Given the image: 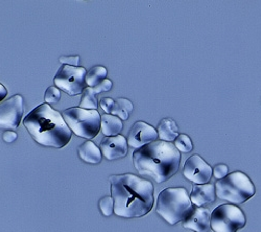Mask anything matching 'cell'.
I'll return each mask as SVG.
<instances>
[{
    "label": "cell",
    "instance_id": "cell-1",
    "mask_svg": "<svg viewBox=\"0 0 261 232\" xmlns=\"http://www.w3.org/2000/svg\"><path fill=\"white\" fill-rule=\"evenodd\" d=\"M114 200V214L121 218H140L154 207V185L133 174L113 175L109 178Z\"/></svg>",
    "mask_w": 261,
    "mask_h": 232
},
{
    "label": "cell",
    "instance_id": "cell-2",
    "mask_svg": "<svg viewBox=\"0 0 261 232\" xmlns=\"http://www.w3.org/2000/svg\"><path fill=\"white\" fill-rule=\"evenodd\" d=\"M181 153L171 142L156 140L133 153V163L137 172L163 183L175 176L181 164Z\"/></svg>",
    "mask_w": 261,
    "mask_h": 232
},
{
    "label": "cell",
    "instance_id": "cell-3",
    "mask_svg": "<svg viewBox=\"0 0 261 232\" xmlns=\"http://www.w3.org/2000/svg\"><path fill=\"white\" fill-rule=\"evenodd\" d=\"M33 139L43 146L62 149L71 139L72 132L61 113L48 104L39 105L23 119Z\"/></svg>",
    "mask_w": 261,
    "mask_h": 232
},
{
    "label": "cell",
    "instance_id": "cell-4",
    "mask_svg": "<svg viewBox=\"0 0 261 232\" xmlns=\"http://www.w3.org/2000/svg\"><path fill=\"white\" fill-rule=\"evenodd\" d=\"M193 209L190 197L183 187H168L162 191L157 201V214L169 225L184 222Z\"/></svg>",
    "mask_w": 261,
    "mask_h": 232
},
{
    "label": "cell",
    "instance_id": "cell-5",
    "mask_svg": "<svg viewBox=\"0 0 261 232\" xmlns=\"http://www.w3.org/2000/svg\"><path fill=\"white\" fill-rule=\"evenodd\" d=\"M216 197L233 204H243L255 195L251 179L242 172H234L215 183Z\"/></svg>",
    "mask_w": 261,
    "mask_h": 232
},
{
    "label": "cell",
    "instance_id": "cell-6",
    "mask_svg": "<svg viewBox=\"0 0 261 232\" xmlns=\"http://www.w3.org/2000/svg\"><path fill=\"white\" fill-rule=\"evenodd\" d=\"M62 116L75 135L92 139L100 131L101 116L97 110H87L80 107L65 109Z\"/></svg>",
    "mask_w": 261,
    "mask_h": 232
},
{
    "label": "cell",
    "instance_id": "cell-7",
    "mask_svg": "<svg viewBox=\"0 0 261 232\" xmlns=\"http://www.w3.org/2000/svg\"><path fill=\"white\" fill-rule=\"evenodd\" d=\"M210 222L214 232H236L245 227L247 220L237 206L223 204L213 210Z\"/></svg>",
    "mask_w": 261,
    "mask_h": 232
},
{
    "label": "cell",
    "instance_id": "cell-8",
    "mask_svg": "<svg viewBox=\"0 0 261 232\" xmlns=\"http://www.w3.org/2000/svg\"><path fill=\"white\" fill-rule=\"evenodd\" d=\"M86 73L84 67L62 65L54 78V83L58 89L74 96L83 93L86 88Z\"/></svg>",
    "mask_w": 261,
    "mask_h": 232
},
{
    "label": "cell",
    "instance_id": "cell-9",
    "mask_svg": "<svg viewBox=\"0 0 261 232\" xmlns=\"http://www.w3.org/2000/svg\"><path fill=\"white\" fill-rule=\"evenodd\" d=\"M24 112V100L20 94L0 102V129L16 130Z\"/></svg>",
    "mask_w": 261,
    "mask_h": 232
},
{
    "label": "cell",
    "instance_id": "cell-10",
    "mask_svg": "<svg viewBox=\"0 0 261 232\" xmlns=\"http://www.w3.org/2000/svg\"><path fill=\"white\" fill-rule=\"evenodd\" d=\"M183 175L195 184H207L213 175V170L201 156L192 155L185 162Z\"/></svg>",
    "mask_w": 261,
    "mask_h": 232
},
{
    "label": "cell",
    "instance_id": "cell-11",
    "mask_svg": "<svg viewBox=\"0 0 261 232\" xmlns=\"http://www.w3.org/2000/svg\"><path fill=\"white\" fill-rule=\"evenodd\" d=\"M158 137V132L154 126L149 125L144 121H137L129 130L127 143L133 149L137 150L146 144L156 141Z\"/></svg>",
    "mask_w": 261,
    "mask_h": 232
},
{
    "label": "cell",
    "instance_id": "cell-12",
    "mask_svg": "<svg viewBox=\"0 0 261 232\" xmlns=\"http://www.w3.org/2000/svg\"><path fill=\"white\" fill-rule=\"evenodd\" d=\"M99 149L108 160L120 159L127 155V140L122 135L105 137L99 143Z\"/></svg>",
    "mask_w": 261,
    "mask_h": 232
},
{
    "label": "cell",
    "instance_id": "cell-13",
    "mask_svg": "<svg viewBox=\"0 0 261 232\" xmlns=\"http://www.w3.org/2000/svg\"><path fill=\"white\" fill-rule=\"evenodd\" d=\"M210 212L204 207H194L183 223L185 229L194 232H208L211 229Z\"/></svg>",
    "mask_w": 261,
    "mask_h": 232
},
{
    "label": "cell",
    "instance_id": "cell-14",
    "mask_svg": "<svg viewBox=\"0 0 261 232\" xmlns=\"http://www.w3.org/2000/svg\"><path fill=\"white\" fill-rule=\"evenodd\" d=\"M215 187L212 184H195L190 194L191 203L197 207H204L215 201Z\"/></svg>",
    "mask_w": 261,
    "mask_h": 232
},
{
    "label": "cell",
    "instance_id": "cell-15",
    "mask_svg": "<svg viewBox=\"0 0 261 232\" xmlns=\"http://www.w3.org/2000/svg\"><path fill=\"white\" fill-rule=\"evenodd\" d=\"M77 154L84 162L89 164H98L102 159L100 149L90 140L85 141L77 147Z\"/></svg>",
    "mask_w": 261,
    "mask_h": 232
},
{
    "label": "cell",
    "instance_id": "cell-16",
    "mask_svg": "<svg viewBox=\"0 0 261 232\" xmlns=\"http://www.w3.org/2000/svg\"><path fill=\"white\" fill-rule=\"evenodd\" d=\"M122 128L123 123L119 117L112 114H103L101 116L100 130L107 137L119 135Z\"/></svg>",
    "mask_w": 261,
    "mask_h": 232
},
{
    "label": "cell",
    "instance_id": "cell-17",
    "mask_svg": "<svg viewBox=\"0 0 261 232\" xmlns=\"http://www.w3.org/2000/svg\"><path fill=\"white\" fill-rule=\"evenodd\" d=\"M158 136L161 140L170 142L176 140L178 138L179 134V128L176 121L171 118H164L160 121L158 125Z\"/></svg>",
    "mask_w": 261,
    "mask_h": 232
},
{
    "label": "cell",
    "instance_id": "cell-18",
    "mask_svg": "<svg viewBox=\"0 0 261 232\" xmlns=\"http://www.w3.org/2000/svg\"><path fill=\"white\" fill-rule=\"evenodd\" d=\"M132 111H133L132 101L126 98H117L114 101V107L111 114L119 117L121 120H127Z\"/></svg>",
    "mask_w": 261,
    "mask_h": 232
},
{
    "label": "cell",
    "instance_id": "cell-19",
    "mask_svg": "<svg viewBox=\"0 0 261 232\" xmlns=\"http://www.w3.org/2000/svg\"><path fill=\"white\" fill-rule=\"evenodd\" d=\"M107 68L103 66H94L91 69H89L86 73L85 82L86 85L88 87H95L98 84H100L107 76Z\"/></svg>",
    "mask_w": 261,
    "mask_h": 232
},
{
    "label": "cell",
    "instance_id": "cell-20",
    "mask_svg": "<svg viewBox=\"0 0 261 232\" xmlns=\"http://www.w3.org/2000/svg\"><path fill=\"white\" fill-rule=\"evenodd\" d=\"M79 107L87 110H96L97 99H96V94L92 87H86L84 89Z\"/></svg>",
    "mask_w": 261,
    "mask_h": 232
},
{
    "label": "cell",
    "instance_id": "cell-21",
    "mask_svg": "<svg viewBox=\"0 0 261 232\" xmlns=\"http://www.w3.org/2000/svg\"><path fill=\"white\" fill-rule=\"evenodd\" d=\"M175 146L181 153H189L192 151L193 145L190 137L186 134H180L178 138L175 140Z\"/></svg>",
    "mask_w": 261,
    "mask_h": 232
},
{
    "label": "cell",
    "instance_id": "cell-22",
    "mask_svg": "<svg viewBox=\"0 0 261 232\" xmlns=\"http://www.w3.org/2000/svg\"><path fill=\"white\" fill-rule=\"evenodd\" d=\"M98 207L101 214L106 217H110L114 213V200L112 197L107 196L99 200Z\"/></svg>",
    "mask_w": 261,
    "mask_h": 232
},
{
    "label": "cell",
    "instance_id": "cell-23",
    "mask_svg": "<svg viewBox=\"0 0 261 232\" xmlns=\"http://www.w3.org/2000/svg\"><path fill=\"white\" fill-rule=\"evenodd\" d=\"M44 99L47 104H57L61 99V91L55 86H50L47 88Z\"/></svg>",
    "mask_w": 261,
    "mask_h": 232
},
{
    "label": "cell",
    "instance_id": "cell-24",
    "mask_svg": "<svg viewBox=\"0 0 261 232\" xmlns=\"http://www.w3.org/2000/svg\"><path fill=\"white\" fill-rule=\"evenodd\" d=\"M229 175V167L226 164H217L213 168V176L217 180H222Z\"/></svg>",
    "mask_w": 261,
    "mask_h": 232
},
{
    "label": "cell",
    "instance_id": "cell-25",
    "mask_svg": "<svg viewBox=\"0 0 261 232\" xmlns=\"http://www.w3.org/2000/svg\"><path fill=\"white\" fill-rule=\"evenodd\" d=\"M114 101L111 97H103L100 99L99 105L101 109L106 112V114H111L113 107H114Z\"/></svg>",
    "mask_w": 261,
    "mask_h": 232
},
{
    "label": "cell",
    "instance_id": "cell-26",
    "mask_svg": "<svg viewBox=\"0 0 261 232\" xmlns=\"http://www.w3.org/2000/svg\"><path fill=\"white\" fill-rule=\"evenodd\" d=\"M59 61L62 63L63 65H70L73 67H77L80 63V57L79 56H65L61 57Z\"/></svg>",
    "mask_w": 261,
    "mask_h": 232
},
{
    "label": "cell",
    "instance_id": "cell-27",
    "mask_svg": "<svg viewBox=\"0 0 261 232\" xmlns=\"http://www.w3.org/2000/svg\"><path fill=\"white\" fill-rule=\"evenodd\" d=\"M112 88V82L108 79H105L100 84H98L97 86L93 87V90L95 92V94H98L100 92H106L109 91Z\"/></svg>",
    "mask_w": 261,
    "mask_h": 232
},
{
    "label": "cell",
    "instance_id": "cell-28",
    "mask_svg": "<svg viewBox=\"0 0 261 232\" xmlns=\"http://www.w3.org/2000/svg\"><path fill=\"white\" fill-rule=\"evenodd\" d=\"M17 137H18L17 133L15 131H12V130H8L6 132H4V134H3V139L8 143L14 142L17 139Z\"/></svg>",
    "mask_w": 261,
    "mask_h": 232
},
{
    "label": "cell",
    "instance_id": "cell-29",
    "mask_svg": "<svg viewBox=\"0 0 261 232\" xmlns=\"http://www.w3.org/2000/svg\"><path fill=\"white\" fill-rule=\"evenodd\" d=\"M8 94V90L6 89V87L3 85V84H0V101H3V99L7 96Z\"/></svg>",
    "mask_w": 261,
    "mask_h": 232
}]
</instances>
